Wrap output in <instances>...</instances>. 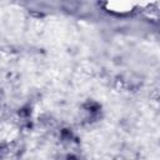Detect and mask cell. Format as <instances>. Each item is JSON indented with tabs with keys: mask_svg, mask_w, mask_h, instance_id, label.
<instances>
[{
	"mask_svg": "<svg viewBox=\"0 0 160 160\" xmlns=\"http://www.w3.org/2000/svg\"><path fill=\"white\" fill-rule=\"evenodd\" d=\"M9 149H10V155H12L15 158H20L25 152L26 146L21 139H15L9 144Z\"/></svg>",
	"mask_w": 160,
	"mask_h": 160,
	"instance_id": "cell-1",
	"label": "cell"
},
{
	"mask_svg": "<svg viewBox=\"0 0 160 160\" xmlns=\"http://www.w3.org/2000/svg\"><path fill=\"white\" fill-rule=\"evenodd\" d=\"M82 110L86 112V114H92V112H96V111H100L101 110V105L94 100H86L84 104H82Z\"/></svg>",
	"mask_w": 160,
	"mask_h": 160,
	"instance_id": "cell-2",
	"label": "cell"
},
{
	"mask_svg": "<svg viewBox=\"0 0 160 160\" xmlns=\"http://www.w3.org/2000/svg\"><path fill=\"white\" fill-rule=\"evenodd\" d=\"M31 106L30 105H24L21 108H19V110L16 111V115H18V119H30L31 116Z\"/></svg>",
	"mask_w": 160,
	"mask_h": 160,
	"instance_id": "cell-3",
	"label": "cell"
},
{
	"mask_svg": "<svg viewBox=\"0 0 160 160\" xmlns=\"http://www.w3.org/2000/svg\"><path fill=\"white\" fill-rule=\"evenodd\" d=\"M10 155V149L8 142H0V160L5 159L6 156Z\"/></svg>",
	"mask_w": 160,
	"mask_h": 160,
	"instance_id": "cell-4",
	"label": "cell"
},
{
	"mask_svg": "<svg viewBox=\"0 0 160 160\" xmlns=\"http://www.w3.org/2000/svg\"><path fill=\"white\" fill-rule=\"evenodd\" d=\"M29 15L32 16V18H35V19H42L45 16V14L42 11H40V10H30L29 11Z\"/></svg>",
	"mask_w": 160,
	"mask_h": 160,
	"instance_id": "cell-5",
	"label": "cell"
},
{
	"mask_svg": "<svg viewBox=\"0 0 160 160\" xmlns=\"http://www.w3.org/2000/svg\"><path fill=\"white\" fill-rule=\"evenodd\" d=\"M6 78H8V80L10 82H14V81H18L19 80V74L18 72H14V71H10Z\"/></svg>",
	"mask_w": 160,
	"mask_h": 160,
	"instance_id": "cell-6",
	"label": "cell"
},
{
	"mask_svg": "<svg viewBox=\"0 0 160 160\" xmlns=\"http://www.w3.org/2000/svg\"><path fill=\"white\" fill-rule=\"evenodd\" d=\"M4 96H5V94H4V90H2L1 88H0V101H1L2 99H4Z\"/></svg>",
	"mask_w": 160,
	"mask_h": 160,
	"instance_id": "cell-7",
	"label": "cell"
}]
</instances>
